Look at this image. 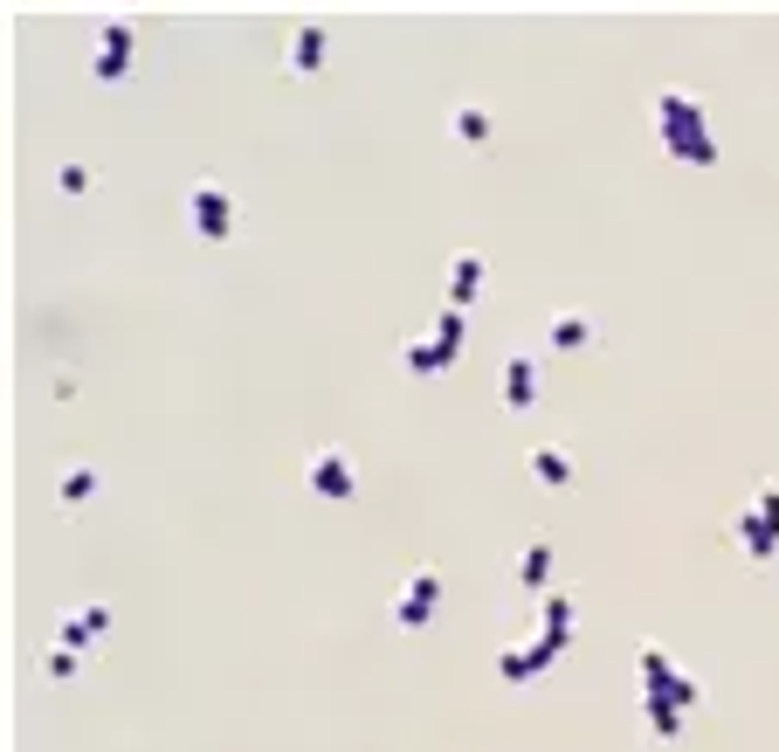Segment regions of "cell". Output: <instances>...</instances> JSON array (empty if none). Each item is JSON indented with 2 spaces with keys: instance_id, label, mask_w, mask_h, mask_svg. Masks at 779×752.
Listing matches in <instances>:
<instances>
[{
  "instance_id": "obj_1",
  "label": "cell",
  "mask_w": 779,
  "mask_h": 752,
  "mask_svg": "<svg viewBox=\"0 0 779 752\" xmlns=\"http://www.w3.org/2000/svg\"><path fill=\"white\" fill-rule=\"evenodd\" d=\"M656 118H662V145L677 152V160H690V166H711L717 160V139H711V124H704V103H696L690 90H662L656 97Z\"/></svg>"
},
{
  "instance_id": "obj_14",
  "label": "cell",
  "mask_w": 779,
  "mask_h": 752,
  "mask_svg": "<svg viewBox=\"0 0 779 752\" xmlns=\"http://www.w3.org/2000/svg\"><path fill=\"white\" fill-rule=\"evenodd\" d=\"M449 132H456L462 145H490V132H497V124H490V111H483V103H456Z\"/></svg>"
},
{
  "instance_id": "obj_18",
  "label": "cell",
  "mask_w": 779,
  "mask_h": 752,
  "mask_svg": "<svg viewBox=\"0 0 779 752\" xmlns=\"http://www.w3.org/2000/svg\"><path fill=\"white\" fill-rule=\"evenodd\" d=\"M90 490H97V470H90V462H76V470L56 477V498H63V504H84Z\"/></svg>"
},
{
  "instance_id": "obj_5",
  "label": "cell",
  "mask_w": 779,
  "mask_h": 752,
  "mask_svg": "<svg viewBox=\"0 0 779 752\" xmlns=\"http://www.w3.org/2000/svg\"><path fill=\"white\" fill-rule=\"evenodd\" d=\"M538 642H545V650H559V656H566V642H573V593H566V587L538 593Z\"/></svg>"
},
{
  "instance_id": "obj_6",
  "label": "cell",
  "mask_w": 779,
  "mask_h": 752,
  "mask_svg": "<svg viewBox=\"0 0 779 752\" xmlns=\"http://www.w3.org/2000/svg\"><path fill=\"white\" fill-rule=\"evenodd\" d=\"M304 477H310V490H318V498H352V490H359V477H352V456H345V449H318Z\"/></svg>"
},
{
  "instance_id": "obj_9",
  "label": "cell",
  "mask_w": 779,
  "mask_h": 752,
  "mask_svg": "<svg viewBox=\"0 0 779 752\" xmlns=\"http://www.w3.org/2000/svg\"><path fill=\"white\" fill-rule=\"evenodd\" d=\"M531 401H538V359L511 352V359H504V407H511V414H525Z\"/></svg>"
},
{
  "instance_id": "obj_4",
  "label": "cell",
  "mask_w": 779,
  "mask_h": 752,
  "mask_svg": "<svg viewBox=\"0 0 779 752\" xmlns=\"http://www.w3.org/2000/svg\"><path fill=\"white\" fill-rule=\"evenodd\" d=\"M435 608H441V574L421 566V574H407V587L394 593V621L414 635V629H428V621H435Z\"/></svg>"
},
{
  "instance_id": "obj_20",
  "label": "cell",
  "mask_w": 779,
  "mask_h": 752,
  "mask_svg": "<svg viewBox=\"0 0 779 752\" xmlns=\"http://www.w3.org/2000/svg\"><path fill=\"white\" fill-rule=\"evenodd\" d=\"M56 187H63V194H90V166L63 160V166H56Z\"/></svg>"
},
{
  "instance_id": "obj_12",
  "label": "cell",
  "mask_w": 779,
  "mask_h": 752,
  "mask_svg": "<svg viewBox=\"0 0 779 752\" xmlns=\"http://www.w3.org/2000/svg\"><path fill=\"white\" fill-rule=\"evenodd\" d=\"M545 580H552V538L531 532L525 553H517V587H545Z\"/></svg>"
},
{
  "instance_id": "obj_15",
  "label": "cell",
  "mask_w": 779,
  "mask_h": 752,
  "mask_svg": "<svg viewBox=\"0 0 779 752\" xmlns=\"http://www.w3.org/2000/svg\"><path fill=\"white\" fill-rule=\"evenodd\" d=\"M531 470H538V483H573V456L552 449V443H538L531 449Z\"/></svg>"
},
{
  "instance_id": "obj_19",
  "label": "cell",
  "mask_w": 779,
  "mask_h": 752,
  "mask_svg": "<svg viewBox=\"0 0 779 752\" xmlns=\"http://www.w3.org/2000/svg\"><path fill=\"white\" fill-rule=\"evenodd\" d=\"M90 635H97L90 614H63V621H56V650H90Z\"/></svg>"
},
{
  "instance_id": "obj_21",
  "label": "cell",
  "mask_w": 779,
  "mask_h": 752,
  "mask_svg": "<svg viewBox=\"0 0 779 752\" xmlns=\"http://www.w3.org/2000/svg\"><path fill=\"white\" fill-rule=\"evenodd\" d=\"M42 669H48L56 684H63V677H76V650H48V663H42Z\"/></svg>"
},
{
  "instance_id": "obj_11",
  "label": "cell",
  "mask_w": 779,
  "mask_h": 752,
  "mask_svg": "<svg viewBox=\"0 0 779 752\" xmlns=\"http://www.w3.org/2000/svg\"><path fill=\"white\" fill-rule=\"evenodd\" d=\"M732 532H738V546H745L751 559H772V553H779V532H772V525H766V517L751 511V504L732 517Z\"/></svg>"
},
{
  "instance_id": "obj_3",
  "label": "cell",
  "mask_w": 779,
  "mask_h": 752,
  "mask_svg": "<svg viewBox=\"0 0 779 752\" xmlns=\"http://www.w3.org/2000/svg\"><path fill=\"white\" fill-rule=\"evenodd\" d=\"M187 207H194V236L200 242H228V236H235V200H228V187L200 179V187L187 194Z\"/></svg>"
},
{
  "instance_id": "obj_8",
  "label": "cell",
  "mask_w": 779,
  "mask_h": 752,
  "mask_svg": "<svg viewBox=\"0 0 779 752\" xmlns=\"http://www.w3.org/2000/svg\"><path fill=\"white\" fill-rule=\"evenodd\" d=\"M124 69H132V29H103L97 56H90V76H97V84H118Z\"/></svg>"
},
{
  "instance_id": "obj_16",
  "label": "cell",
  "mask_w": 779,
  "mask_h": 752,
  "mask_svg": "<svg viewBox=\"0 0 779 752\" xmlns=\"http://www.w3.org/2000/svg\"><path fill=\"white\" fill-rule=\"evenodd\" d=\"M641 718H648V732H656V739H677L683 732V711L669 705V697H641Z\"/></svg>"
},
{
  "instance_id": "obj_22",
  "label": "cell",
  "mask_w": 779,
  "mask_h": 752,
  "mask_svg": "<svg viewBox=\"0 0 779 752\" xmlns=\"http://www.w3.org/2000/svg\"><path fill=\"white\" fill-rule=\"evenodd\" d=\"M751 511H759V517H766V525L779 532V483H766V490H759V504H751Z\"/></svg>"
},
{
  "instance_id": "obj_10",
  "label": "cell",
  "mask_w": 779,
  "mask_h": 752,
  "mask_svg": "<svg viewBox=\"0 0 779 752\" xmlns=\"http://www.w3.org/2000/svg\"><path fill=\"white\" fill-rule=\"evenodd\" d=\"M476 291H483V255H476V249H462V255H456V270H449V310H470Z\"/></svg>"
},
{
  "instance_id": "obj_13",
  "label": "cell",
  "mask_w": 779,
  "mask_h": 752,
  "mask_svg": "<svg viewBox=\"0 0 779 752\" xmlns=\"http://www.w3.org/2000/svg\"><path fill=\"white\" fill-rule=\"evenodd\" d=\"M545 339H552L559 352H580V346H593V325H586V310H559V318L545 325Z\"/></svg>"
},
{
  "instance_id": "obj_17",
  "label": "cell",
  "mask_w": 779,
  "mask_h": 752,
  "mask_svg": "<svg viewBox=\"0 0 779 752\" xmlns=\"http://www.w3.org/2000/svg\"><path fill=\"white\" fill-rule=\"evenodd\" d=\"M318 63H325V29H297V35H290V69L310 76Z\"/></svg>"
},
{
  "instance_id": "obj_2",
  "label": "cell",
  "mask_w": 779,
  "mask_h": 752,
  "mask_svg": "<svg viewBox=\"0 0 779 752\" xmlns=\"http://www.w3.org/2000/svg\"><path fill=\"white\" fill-rule=\"evenodd\" d=\"M456 352H462V310H441V318H435V339H407V346H401V367L421 373V380H435L441 367H456Z\"/></svg>"
},
{
  "instance_id": "obj_7",
  "label": "cell",
  "mask_w": 779,
  "mask_h": 752,
  "mask_svg": "<svg viewBox=\"0 0 779 752\" xmlns=\"http://www.w3.org/2000/svg\"><path fill=\"white\" fill-rule=\"evenodd\" d=\"M552 663H559V650H545V642L531 635L525 650H504V656H497V677H504V684H531V677H545Z\"/></svg>"
}]
</instances>
